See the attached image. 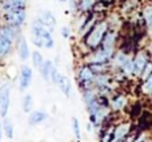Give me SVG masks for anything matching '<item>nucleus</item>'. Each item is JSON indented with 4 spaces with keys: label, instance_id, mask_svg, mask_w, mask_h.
<instances>
[{
    "label": "nucleus",
    "instance_id": "f257e3e1",
    "mask_svg": "<svg viewBox=\"0 0 152 142\" xmlns=\"http://www.w3.org/2000/svg\"><path fill=\"white\" fill-rule=\"evenodd\" d=\"M31 34H32V43L35 46H37V47H44L51 50L55 46V40L52 38L51 30L47 28L39 19L32 23Z\"/></svg>",
    "mask_w": 152,
    "mask_h": 142
},
{
    "label": "nucleus",
    "instance_id": "f03ea898",
    "mask_svg": "<svg viewBox=\"0 0 152 142\" xmlns=\"http://www.w3.org/2000/svg\"><path fill=\"white\" fill-rule=\"evenodd\" d=\"M107 28H108V23L107 21H100L97 23L96 26L94 27L92 32L88 35L87 38V46L91 48H95L103 42V38H104L105 32H107Z\"/></svg>",
    "mask_w": 152,
    "mask_h": 142
},
{
    "label": "nucleus",
    "instance_id": "7ed1b4c3",
    "mask_svg": "<svg viewBox=\"0 0 152 142\" xmlns=\"http://www.w3.org/2000/svg\"><path fill=\"white\" fill-rule=\"evenodd\" d=\"M11 106V87L10 84H3L0 87V115L5 118Z\"/></svg>",
    "mask_w": 152,
    "mask_h": 142
},
{
    "label": "nucleus",
    "instance_id": "20e7f679",
    "mask_svg": "<svg viewBox=\"0 0 152 142\" xmlns=\"http://www.w3.org/2000/svg\"><path fill=\"white\" fill-rule=\"evenodd\" d=\"M7 21L10 26H13V27H20L24 24L27 19V13L24 11V8H20V10H13V11H10L7 12Z\"/></svg>",
    "mask_w": 152,
    "mask_h": 142
},
{
    "label": "nucleus",
    "instance_id": "39448f33",
    "mask_svg": "<svg viewBox=\"0 0 152 142\" xmlns=\"http://www.w3.org/2000/svg\"><path fill=\"white\" fill-rule=\"evenodd\" d=\"M32 83V70L31 67L26 66L24 64L20 70V83H19V87H20L21 91L27 90Z\"/></svg>",
    "mask_w": 152,
    "mask_h": 142
},
{
    "label": "nucleus",
    "instance_id": "423d86ee",
    "mask_svg": "<svg viewBox=\"0 0 152 142\" xmlns=\"http://www.w3.org/2000/svg\"><path fill=\"white\" fill-rule=\"evenodd\" d=\"M48 118V113L43 110H35V111H29L28 115V125L34 126V125H39L42 122H44Z\"/></svg>",
    "mask_w": 152,
    "mask_h": 142
},
{
    "label": "nucleus",
    "instance_id": "0eeeda50",
    "mask_svg": "<svg viewBox=\"0 0 152 142\" xmlns=\"http://www.w3.org/2000/svg\"><path fill=\"white\" fill-rule=\"evenodd\" d=\"M26 3L27 0H4L1 4V11L7 13L13 10H20L26 7Z\"/></svg>",
    "mask_w": 152,
    "mask_h": 142
},
{
    "label": "nucleus",
    "instance_id": "6e6552de",
    "mask_svg": "<svg viewBox=\"0 0 152 142\" xmlns=\"http://www.w3.org/2000/svg\"><path fill=\"white\" fill-rule=\"evenodd\" d=\"M39 20L42 21L47 28H50L51 31H52L56 26V19L51 11H42V12H40V16H39Z\"/></svg>",
    "mask_w": 152,
    "mask_h": 142
},
{
    "label": "nucleus",
    "instance_id": "1a4fd4ad",
    "mask_svg": "<svg viewBox=\"0 0 152 142\" xmlns=\"http://www.w3.org/2000/svg\"><path fill=\"white\" fill-rule=\"evenodd\" d=\"M134 63H135V71H134V74H136V75H142V72H143V70H144V67L147 66V63H148V58H147V55L145 54H143V53H139L136 55V58L134 59Z\"/></svg>",
    "mask_w": 152,
    "mask_h": 142
},
{
    "label": "nucleus",
    "instance_id": "9d476101",
    "mask_svg": "<svg viewBox=\"0 0 152 142\" xmlns=\"http://www.w3.org/2000/svg\"><path fill=\"white\" fill-rule=\"evenodd\" d=\"M18 54L19 56H20L21 61H27V59L29 58V55H31V53H29V48H28V43H27L26 38L24 36H20V39H19V43H18Z\"/></svg>",
    "mask_w": 152,
    "mask_h": 142
},
{
    "label": "nucleus",
    "instance_id": "9b49d317",
    "mask_svg": "<svg viewBox=\"0 0 152 142\" xmlns=\"http://www.w3.org/2000/svg\"><path fill=\"white\" fill-rule=\"evenodd\" d=\"M11 47H12V40L5 35L0 34V58L7 56L11 53Z\"/></svg>",
    "mask_w": 152,
    "mask_h": 142
},
{
    "label": "nucleus",
    "instance_id": "f8f14e48",
    "mask_svg": "<svg viewBox=\"0 0 152 142\" xmlns=\"http://www.w3.org/2000/svg\"><path fill=\"white\" fill-rule=\"evenodd\" d=\"M56 86L60 89V91L63 92L66 97H71V90H72V86H71V81H69L67 76L61 75L60 79H59L58 84Z\"/></svg>",
    "mask_w": 152,
    "mask_h": 142
},
{
    "label": "nucleus",
    "instance_id": "ddd939ff",
    "mask_svg": "<svg viewBox=\"0 0 152 142\" xmlns=\"http://www.w3.org/2000/svg\"><path fill=\"white\" fill-rule=\"evenodd\" d=\"M129 129H131V125H129V124L119 125V126L115 129V132H113V140H115V141L124 140V137H126V135L129 133Z\"/></svg>",
    "mask_w": 152,
    "mask_h": 142
},
{
    "label": "nucleus",
    "instance_id": "4468645a",
    "mask_svg": "<svg viewBox=\"0 0 152 142\" xmlns=\"http://www.w3.org/2000/svg\"><path fill=\"white\" fill-rule=\"evenodd\" d=\"M53 63L51 61H44L43 66L40 67V74H42L43 79H44L47 83L51 82V74H52V70H53Z\"/></svg>",
    "mask_w": 152,
    "mask_h": 142
},
{
    "label": "nucleus",
    "instance_id": "2eb2a0df",
    "mask_svg": "<svg viewBox=\"0 0 152 142\" xmlns=\"http://www.w3.org/2000/svg\"><path fill=\"white\" fill-rule=\"evenodd\" d=\"M94 78H95V72L92 71V69L89 66H84L80 70V72H79V79L83 83H89V82L94 81Z\"/></svg>",
    "mask_w": 152,
    "mask_h": 142
},
{
    "label": "nucleus",
    "instance_id": "dca6fc26",
    "mask_svg": "<svg viewBox=\"0 0 152 142\" xmlns=\"http://www.w3.org/2000/svg\"><path fill=\"white\" fill-rule=\"evenodd\" d=\"M108 113H110V111H108L107 107H100L99 106V109H97L94 114H91L92 115V122H94L95 125H100L103 119L108 115Z\"/></svg>",
    "mask_w": 152,
    "mask_h": 142
},
{
    "label": "nucleus",
    "instance_id": "f3484780",
    "mask_svg": "<svg viewBox=\"0 0 152 142\" xmlns=\"http://www.w3.org/2000/svg\"><path fill=\"white\" fill-rule=\"evenodd\" d=\"M115 42H116L115 32H105L104 38H103V43H104V47L103 48H113Z\"/></svg>",
    "mask_w": 152,
    "mask_h": 142
},
{
    "label": "nucleus",
    "instance_id": "a211bd4d",
    "mask_svg": "<svg viewBox=\"0 0 152 142\" xmlns=\"http://www.w3.org/2000/svg\"><path fill=\"white\" fill-rule=\"evenodd\" d=\"M121 70H123V72L126 74L127 76L132 75V74H134V71H135V63H134V59H131V58L127 59V61L124 62V64L121 66Z\"/></svg>",
    "mask_w": 152,
    "mask_h": 142
},
{
    "label": "nucleus",
    "instance_id": "6ab92c4d",
    "mask_svg": "<svg viewBox=\"0 0 152 142\" xmlns=\"http://www.w3.org/2000/svg\"><path fill=\"white\" fill-rule=\"evenodd\" d=\"M3 132H4L5 137L8 140H12L13 138V125L10 119H5L4 124H3Z\"/></svg>",
    "mask_w": 152,
    "mask_h": 142
},
{
    "label": "nucleus",
    "instance_id": "aec40b11",
    "mask_svg": "<svg viewBox=\"0 0 152 142\" xmlns=\"http://www.w3.org/2000/svg\"><path fill=\"white\" fill-rule=\"evenodd\" d=\"M31 56H32V63H34V66L36 67L37 70H40V67H42L43 63H44V58H43L42 53H39V51H34Z\"/></svg>",
    "mask_w": 152,
    "mask_h": 142
},
{
    "label": "nucleus",
    "instance_id": "412c9836",
    "mask_svg": "<svg viewBox=\"0 0 152 142\" xmlns=\"http://www.w3.org/2000/svg\"><path fill=\"white\" fill-rule=\"evenodd\" d=\"M21 106H23V110L26 111V113H29V111H32V106H34V98H32L29 94H27L26 97L23 98V103H21Z\"/></svg>",
    "mask_w": 152,
    "mask_h": 142
},
{
    "label": "nucleus",
    "instance_id": "4be33fe9",
    "mask_svg": "<svg viewBox=\"0 0 152 142\" xmlns=\"http://www.w3.org/2000/svg\"><path fill=\"white\" fill-rule=\"evenodd\" d=\"M95 84L99 87H105L108 86V81H110V78H108V75H103V74H99L97 76H95Z\"/></svg>",
    "mask_w": 152,
    "mask_h": 142
},
{
    "label": "nucleus",
    "instance_id": "5701e85b",
    "mask_svg": "<svg viewBox=\"0 0 152 142\" xmlns=\"http://www.w3.org/2000/svg\"><path fill=\"white\" fill-rule=\"evenodd\" d=\"M126 98L124 97H116L115 99L112 101V107L115 109V110H121V109L124 107V106H126Z\"/></svg>",
    "mask_w": 152,
    "mask_h": 142
},
{
    "label": "nucleus",
    "instance_id": "b1692460",
    "mask_svg": "<svg viewBox=\"0 0 152 142\" xmlns=\"http://www.w3.org/2000/svg\"><path fill=\"white\" fill-rule=\"evenodd\" d=\"M128 58H129V56H127L124 53H119V54H116L115 59H113V62H115V66H116V67H120V69H121V66H123L124 62H126Z\"/></svg>",
    "mask_w": 152,
    "mask_h": 142
},
{
    "label": "nucleus",
    "instance_id": "393cba45",
    "mask_svg": "<svg viewBox=\"0 0 152 142\" xmlns=\"http://www.w3.org/2000/svg\"><path fill=\"white\" fill-rule=\"evenodd\" d=\"M143 92H145V94H151L152 92V74L148 78H145L144 81V84H143Z\"/></svg>",
    "mask_w": 152,
    "mask_h": 142
},
{
    "label": "nucleus",
    "instance_id": "a878e982",
    "mask_svg": "<svg viewBox=\"0 0 152 142\" xmlns=\"http://www.w3.org/2000/svg\"><path fill=\"white\" fill-rule=\"evenodd\" d=\"M72 129H74V134L77 140H80V124H79V119L74 117L72 118Z\"/></svg>",
    "mask_w": 152,
    "mask_h": 142
},
{
    "label": "nucleus",
    "instance_id": "bb28decb",
    "mask_svg": "<svg viewBox=\"0 0 152 142\" xmlns=\"http://www.w3.org/2000/svg\"><path fill=\"white\" fill-rule=\"evenodd\" d=\"M95 0H80V8L83 11H88L94 7Z\"/></svg>",
    "mask_w": 152,
    "mask_h": 142
},
{
    "label": "nucleus",
    "instance_id": "cd10ccee",
    "mask_svg": "<svg viewBox=\"0 0 152 142\" xmlns=\"http://www.w3.org/2000/svg\"><path fill=\"white\" fill-rule=\"evenodd\" d=\"M83 98H84V102H86V105H88V103H91L92 101H95V94L91 91V90H86Z\"/></svg>",
    "mask_w": 152,
    "mask_h": 142
},
{
    "label": "nucleus",
    "instance_id": "c85d7f7f",
    "mask_svg": "<svg viewBox=\"0 0 152 142\" xmlns=\"http://www.w3.org/2000/svg\"><path fill=\"white\" fill-rule=\"evenodd\" d=\"M60 76H61V74L59 72V70L56 69V67H53L52 74H51V82H53L55 84H58V82H59V79H60Z\"/></svg>",
    "mask_w": 152,
    "mask_h": 142
},
{
    "label": "nucleus",
    "instance_id": "c756f323",
    "mask_svg": "<svg viewBox=\"0 0 152 142\" xmlns=\"http://www.w3.org/2000/svg\"><path fill=\"white\" fill-rule=\"evenodd\" d=\"M144 19H145V23L150 26L152 24V7H148L147 10L144 11Z\"/></svg>",
    "mask_w": 152,
    "mask_h": 142
},
{
    "label": "nucleus",
    "instance_id": "7c9ffc66",
    "mask_svg": "<svg viewBox=\"0 0 152 142\" xmlns=\"http://www.w3.org/2000/svg\"><path fill=\"white\" fill-rule=\"evenodd\" d=\"M151 74H152V63H147V66L144 67V70H143V72H142V78L143 79L148 78Z\"/></svg>",
    "mask_w": 152,
    "mask_h": 142
},
{
    "label": "nucleus",
    "instance_id": "2f4dec72",
    "mask_svg": "<svg viewBox=\"0 0 152 142\" xmlns=\"http://www.w3.org/2000/svg\"><path fill=\"white\" fill-rule=\"evenodd\" d=\"M60 34H61V36H63L64 39H68L69 35H71V31H69V28L67 26H64V27H61Z\"/></svg>",
    "mask_w": 152,
    "mask_h": 142
},
{
    "label": "nucleus",
    "instance_id": "473e14b6",
    "mask_svg": "<svg viewBox=\"0 0 152 142\" xmlns=\"http://www.w3.org/2000/svg\"><path fill=\"white\" fill-rule=\"evenodd\" d=\"M1 132H3V127H1V124H0V141H1Z\"/></svg>",
    "mask_w": 152,
    "mask_h": 142
},
{
    "label": "nucleus",
    "instance_id": "72a5a7b5",
    "mask_svg": "<svg viewBox=\"0 0 152 142\" xmlns=\"http://www.w3.org/2000/svg\"><path fill=\"white\" fill-rule=\"evenodd\" d=\"M148 27H150V34L152 35V24H150V26H148Z\"/></svg>",
    "mask_w": 152,
    "mask_h": 142
},
{
    "label": "nucleus",
    "instance_id": "f704fd0d",
    "mask_svg": "<svg viewBox=\"0 0 152 142\" xmlns=\"http://www.w3.org/2000/svg\"><path fill=\"white\" fill-rule=\"evenodd\" d=\"M60 3H66V1H68V0H59Z\"/></svg>",
    "mask_w": 152,
    "mask_h": 142
},
{
    "label": "nucleus",
    "instance_id": "c9c22d12",
    "mask_svg": "<svg viewBox=\"0 0 152 142\" xmlns=\"http://www.w3.org/2000/svg\"><path fill=\"white\" fill-rule=\"evenodd\" d=\"M150 51H151V54H152V44H151V47H150Z\"/></svg>",
    "mask_w": 152,
    "mask_h": 142
},
{
    "label": "nucleus",
    "instance_id": "e433bc0d",
    "mask_svg": "<svg viewBox=\"0 0 152 142\" xmlns=\"http://www.w3.org/2000/svg\"><path fill=\"white\" fill-rule=\"evenodd\" d=\"M107 1H108V0H107Z\"/></svg>",
    "mask_w": 152,
    "mask_h": 142
}]
</instances>
